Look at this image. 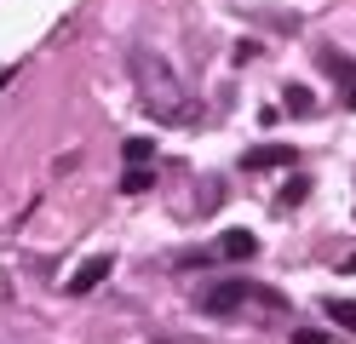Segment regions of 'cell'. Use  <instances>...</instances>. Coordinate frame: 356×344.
Masks as SVG:
<instances>
[{
  "instance_id": "2e32d148",
  "label": "cell",
  "mask_w": 356,
  "mask_h": 344,
  "mask_svg": "<svg viewBox=\"0 0 356 344\" xmlns=\"http://www.w3.org/2000/svg\"><path fill=\"white\" fill-rule=\"evenodd\" d=\"M6 293H12V281H6V275H0V298H6Z\"/></svg>"
},
{
  "instance_id": "9a60e30c",
  "label": "cell",
  "mask_w": 356,
  "mask_h": 344,
  "mask_svg": "<svg viewBox=\"0 0 356 344\" xmlns=\"http://www.w3.org/2000/svg\"><path fill=\"white\" fill-rule=\"evenodd\" d=\"M6 86H12V69H0V92H6Z\"/></svg>"
},
{
  "instance_id": "8fae6325",
  "label": "cell",
  "mask_w": 356,
  "mask_h": 344,
  "mask_svg": "<svg viewBox=\"0 0 356 344\" xmlns=\"http://www.w3.org/2000/svg\"><path fill=\"white\" fill-rule=\"evenodd\" d=\"M327 316L339 321L345 333H356V304H350V298H333V304H327Z\"/></svg>"
},
{
  "instance_id": "7a4b0ae2",
  "label": "cell",
  "mask_w": 356,
  "mask_h": 344,
  "mask_svg": "<svg viewBox=\"0 0 356 344\" xmlns=\"http://www.w3.org/2000/svg\"><path fill=\"white\" fill-rule=\"evenodd\" d=\"M241 298H253V281H218V287L202 293V310L207 316H236Z\"/></svg>"
},
{
  "instance_id": "30bf717a",
  "label": "cell",
  "mask_w": 356,
  "mask_h": 344,
  "mask_svg": "<svg viewBox=\"0 0 356 344\" xmlns=\"http://www.w3.org/2000/svg\"><path fill=\"white\" fill-rule=\"evenodd\" d=\"M121 155H127V167H144V161L155 155V144H149V138H127V144H121Z\"/></svg>"
},
{
  "instance_id": "9c48e42d",
  "label": "cell",
  "mask_w": 356,
  "mask_h": 344,
  "mask_svg": "<svg viewBox=\"0 0 356 344\" xmlns=\"http://www.w3.org/2000/svg\"><path fill=\"white\" fill-rule=\"evenodd\" d=\"M149 183H155V172H149V167H127V172H121V195H144Z\"/></svg>"
},
{
  "instance_id": "52a82bcc",
  "label": "cell",
  "mask_w": 356,
  "mask_h": 344,
  "mask_svg": "<svg viewBox=\"0 0 356 344\" xmlns=\"http://www.w3.org/2000/svg\"><path fill=\"white\" fill-rule=\"evenodd\" d=\"M282 104L293 109V115H316V92H310V86H287V92H282Z\"/></svg>"
},
{
  "instance_id": "3957f363",
  "label": "cell",
  "mask_w": 356,
  "mask_h": 344,
  "mask_svg": "<svg viewBox=\"0 0 356 344\" xmlns=\"http://www.w3.org/2000/svg\"><path fill=\"white\" fill-rule=\"evenodd\" d=\"M109 270H115V259H109V252H98V259H86V264H81V270H75V275H70V281H63V287H70V293L81 298V293L104 287V281H109Z\"/></svg>"
},
{
  "instance_id": "4fadbf2b",
  "label": "cell",
  "mask_w": 356,
  "mask_h": 344,
  "mask_svg": "<svg viewBox=\"0 0 356 344\" xmlns=\"http://www.w3.org/2000/svg\"><path fill=\"white\" fill-rule=\"evenodd\" d=\"M339 86H345V104H350V109H356V75H345V81H339Z\"/></svg>"
},
{
  "instance_id": "ba28073f",
  "label": "cell",
  "mask_w": 356,
  "mask_h": 344,
  "mask_svg": "<svg viewBox=\"0 0 356 344\" xmlns=\"http://www.w3.org/2000/svg\"><path fill=\"white\" fill-rule=\"evenodd\" d=\"M253 252H259V241L248 236V229H230L225 236V259H253Z\"/></svg>"
},
{
  "instance_id": "5b68a950",
  "label": "cell",
  "mask_w": 356,
  "mask_h": 344,
  "mask_svg": "<svg viewBox=\"0 0 356 344\" xmlns=\"http://www.w3.org/2000/svg\"><path fill=\"white\" fill-rule=\"evenodd\" d=\"M293 149H248V155H241V167H248V172H270V167H293Z\"/></svg>"
},
{
  "instance_id": "5bb4252c",
  "label": "cell",
  "mask_w": 356,
  "mask_h": 344,
  "mask_svg": "<svg viewBox=\"0 0 356 344\" xmlns=\"http://www.w3.org/2000/svg\"><path fill=\"white\" fill-rule=\"evenodd\" d=\"M339 275H356V252H345V259H339Z\"/></svg>"
},
{
  "instance_id": "6da1fadb",
  "label": "cell",
  "mask_w": 356,
  "mask_h": 344,
  "mask_svg": "<svg viewBox=\"0 0 356 344\" xmlns=\"http://www.w3.org/2000/svg\"><path fill=\"white\" fill-rule=\"evenodd\" d=\"M132 92H138L144 115L161 121V126H190L195 121V98L184 92V75H178L155 46H138V52H132Z\"/></svg>"
},
{
  "instance_id": "277c9868",
  "label": "cell",
  "mask_w": 356,
  "mask_h": 344,
  "mask_svg": "<svg viewBox=\"0 0 356 344\" xmlns=\"http://www.w3.org/2000/svg\"><path fill=\"white\" fill-rule=\"evenodd\" d=\"M225 190H230V183L218 178V172H207L202 183H195V206H190V218H207V213H218V201H225Z\"/></svg>"
},
{
  "instance_id": "8992f818",
  "label": "cell",
  "mask_w": 356,
  "mask_h": 344,
  "mask_svg": "<svg viewBox=\"0 0 356 344\" xmlns=\"http://www.w3.org/2000/svg\"><path fill=\"white\" fill-rule=\"evenodd\" d=\"M305 195H310V178H305V172H293V178L282 183V195H276V213H287V206H299Z\"/></svg>"
},
{
  "instance_id": "7c38bea8",
  "label": "cell",
  "mask_w": 356,
  "mask_h": 344,
  "mask_svg": "<svg viewBox=\"0 0 356 344\" xmlns=\"http://www.w3.org/2000/svg\"><path fill=\"white\" fill-rule=\"evenodd\" d=\"M293 344H327V333H316V327H299V333H293Z\"/></svg>"
}]
</instances>
